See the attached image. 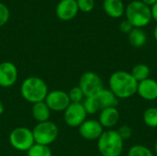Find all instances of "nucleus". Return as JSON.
Returning a JSON list of instances; mask_svg holds the SVG:
<instances>
[{
    "instance_id": "f257e3e1",
    "label": "nucleus",
    "mask_w": 157,
    "mask_h": 156,
    "mask_svg": "<svg viewBox=\"0 0 157 156\" xmlns=\"http://www.w3.org/2000/svg\"><path fill=\"white\" fill-rule=\"evenodd\" d=\"M109 89L118 99H127L137 94L138 82L127 71L114 72L109 79Z\"/></svg>"
},
{
    "instance_id": "f03ea898",
    "label": "nucleus",
    "mask_w": 157,
    "mask_h": 156,
    "mask_svg": "<svg viewBox=\"0 0 157 156\" xmlns=\"http://www.w3.org/2000/svg\"><path fill=\"white\" fill-rule=\"evenodd\" d=\"M49 93L46 82L38 76L31 75L25 78L20 86V94L27 102L35 104L44 101Z\"/></svg>"
},
{
    "instance_id": "7ed1b4c3",
    "label": "nucleus",
    "mask_w": 157,
    "mask_h": 156,
    "mask_svg": "<svg viewBox=\"0 0 157 156\" xmlns=\"http://www.w3.org/2000/svg\"><path fill=\"white\" fill-rule=\"evenodd\" d=\"M126 19L133 28L143 29L146 27L152 18L151 6L145 5L141 0H133L125 6Z\"/></svg>"
},
{
    "instance_id": "20e7f679",
    "label": "nucleus",
    "mask_w": 157,
    "mask_h": 156,
    "mask_svg": "<svg viewBox=\"0 0 157 156\" xmlns=\"http://www.w3.org/2000/svg\"><path fill=\"white\" fill-rule=\"evenodd\" d=\"M124 147V141L117 130L104 131L98 140V149L102 156H121Z\"/></svg>"
},
{
    "instance_id": "39448f33",
    "label": "nucleus",
    "mask_w": 157,
    "mask_h": 156,
    "mask_svg": "<svg viewBox=\"0 0 157 156\" xmlns=\"http://www.w3.org/2000/svg\"><path fill=\"white\" fill-rule=\"evenodd\" d=\"M8 140L12 148L18 152L27 153L35 144L32 130L24 126L13 129L9 133Z\"/></svg>"
},
{
    "instance_id": "423d86ee",
    "label": "nucleus",
    "mask_w": 157,
    "mask_h": 156,
    "mask_svg": "<svg viewBox=\"0 0 157 156\" xmlns=\"http://www.w3.org/2000/svg\"><path fill=\"white\" fill-rule=\"evenodd\" d=\"M35 143L49 146L59 136V128L53 121L48 120L37 123L32 130Z\"/></svg>"
},
{
    "instance_id": "0eeeda50",
    "label": "nucleus",
    "mask_w": 157,
    "mask_h": 156,
    "mask_svg": "<svg viewBox=\"0 0 157 156\" xmlns=\"http://www.w3.org/2000/svg\"><path fill=\"white\" fill-rule=\"evenodd\" d=\"M78 86L81 88L86 97H96L104 88L101 77L94 72L84 73L79 79Z\"/></svg>"
},
{
    "instance_id": "6e6552de",
    "label": "nucleus",
    "mask_w": 157,
    "mask_h": 156,
    "mask_svg": "<svg viewBox=\"0 0 157 156\" xmlns=\"http://www.w3.org/2000/svg\"><path fill=\"white\" fill-rule=\"evenodd\" d=\"M44 102L51 111L54 112H63L71 104L68 93L61 89L49 91Z\"/></svg>"
},
{
    "instance_id": "1a4fd4ad",
    "label": "nucleus",
    "mask_w": 157,
    "mask_h": 156,
    "mask_svg": "<svg viewBox=\"0 0 157 156\" xmlns=\"http://www.w3.org/2000/svg\"><path fill=\"white\" fill-rule=\"evenodd\" d=\"M86 112L82 103H71L63 111L64 122L71 128H79L86 120Z\"/></svg>"
},
{
    "instance_id": "9d476101",
    "label": "nucleus",
    "mask_w": 157,
    "mask_h": 156,
    "mask_svg": "<svg viewBox=\"0 0 157 156\" xmlns=\"http://www.w3.org/2000/svg\"><path fill=\"white\" fill-rule=\"evenodd\" d=\"M18 78V71L15 63L9 61L0 63V86L8 88L13 86Z\"/></svg>"
},
{
    "instance_id": "9b49d317",
    "label": "nucleus",
    "mask_w": 157,
    "mask_h": 156,
    "mask_svg": "<svg viewBox=\"0 0 157 156\" xmlns=\"http://www.w3.org/2000/svg\"><path fill=\"white\" fill-rule=\"evenodd\" d=\"M80 136L86 141H98L104 131L98 120H86L78 128Z\"/></svg>"
},
{
    "instance_id": "f8f14e48",
    "label": "nucleus",
    "mask_w": 157,
    "mask_h": 156,
    "mask_svg": "<svg viewBox=\"0 0 157 156\" xmlns=\"http://www.w3.org/2000/svg\"><path fill=\"white\" fill-rule=\"evenodd\" d=\"M79 9L76 0H61L55 9L56 16L63 21L72 20L77 15Z\"/></svg>"
},
{
    "instance_id": "ddd939ff",
    "label": "nucleus",
    "mask_w": 157,
    "mask_h": 156,
    "mask_svg": "<svg viewBox=\"0 0 157 156\" xmlns=\"http://www.w3.org/2000/svg\"><path fill=\"white\" fill-rule=\"evenodd\" d=\"M137 94L144 100L154 101L157 99V81L147 78L138 83Z\"/></svg>"
},
{
    "instance_id": "4468645a",
    "label": "nucleus",
    "mask_w": 157,
    "mask_h": 156,
    "mask_svg": "<svg viewBox=\"0 0 157 156\" xmlns=\"http://www.w3.org/2000/svg\"><path fill=\"white\" fill-rule=\"evenodd\" d=\"M120 111L117 108H107L100 110L98 121L104 129L111 130L120 120Z\"/></svg>"
},
{
    "instance_id": "2eb2a0df",
    "label": "nucleus",
    "mask_w": 157,
    "mask_h": 156,
    "mask_svg": "<svg viewBox=\"0 0 157 156\" xmlns=\"http://www.w3.org/2000/svg\"><path fill=\"white\" fill-rule=\"evenodd\" d=\"M103 9L109 17L113 18H119L125 13V6L122 0H104Z\"/></svg>"
},
{
    "instance_id": "dca6fc26",
    "label": "nucleus",
    "mask_w": 157,
    "mask_h": 156,
    "mask_svg": "<svg viewBox=\"0 0 157 156\" xmlns=\"http://www.w3.org/2000/svg\"><path fill=\"white\" fill-rule=\"evenodd\" d=\"M51 113H52L51 109L49 108V107L44 101L32 104L31 114L34 120L37 121L38 123L50 120Z\"/></svg>"
},
{
    "instance_id": "f3484780",
    "label": "nucleus",
    "mask_w": 157,
    "mask_h": 156,
    "mask_svg": "<svg viewBox=\"0 0 157 156\" xmlns=\"http://www.w3.org/2000/svg\"><path fill=\"white\" fill-rule=\"evenodd\" d=\"M99 106L100 110L107 108H117L119 99L116 97V96L107 88H103L97 96H96Z\"/></svg>"
},
{
    "instance_id": "a211bd4d",
    "label": "nucleus",
    "mask_w": 157,
    "mask_h": 156,
    "mask_svg": "<svg viewBox=\"0 0 157 156\" xmlns=\"http://www.w3.org/2000/svg\"><path fill=\"white\" fill-rule=\"evenodd\" d=\"M129 42L135 48L143 47L147 41V35L143 29L133 28L132 30L128 34Z\"/></svg>"
},
{
    "instance_id": "6ab92c4d",
    "label": "nucleus",
    "mask_w": 157,
    "mask_h": 156,
    "mask_svg": "<svg viewBox=\"0 0 157 156\" xmlns=\"http://www.w3.org/2000/svg\"><path fill=\"white\" fill-rule=\"evenodd\" d=\"M131 74L134 77V79L139 83L141 81H144V80L149 78L151 70L148 65H146L144 63H138L132 67Z\"/></svg>"
},
{
    "instance_id": "aec40b11",
    "label": "nucleus",
    "mask_w": 157,
    "mask_h": 156,
    "mask_svg": "<svg viewBox=\"0 0 157 156\" xmlns=\"http://www.w3.org/2000/svg\"><path fill=\"white\" fill-rule=\"evenodd\" d=\"M82 104L87 115H94L100 110V106L96 97H85Z\"/></svg>"
},
{
    "instance_id": "412c9836",
    "label": "nucleus",
    "mask_w": 157,
    "mask_h": 156,
    "mask_svg": "<svg viewBox=\"0 0 157 156\" xmlns=\"http://www.w3.org/2000/svg\"><path fill=\"white\" fill-rule=\"evenodd\" d=\"M143 119L145 125L148 126L149 128H153V129L157 128V108L155 107L148 108L144 112Z\"/></svg>"
},
{
    "instance_id": "4be33fe9",
    "label": "nucleus",
    "mask_w": 157,
    "mask_h": 156,
    "mask_svg": "<svg viewBox=\"0 0 157 156\" xmlns=\"http://www.w3.org/2000/svg\"><path fill=\"white\" fill-rule=\"evenodd\" d=\"M27 156H52V153L49 146L35 143L27 152Z\"/></svg>"
},
{
    "instance_id": "5701e85b",
    "label": "nucleus",
    "mask_w": 157,
    "mask_h": 156,
    "mask_svg": "<svg viewBox=\"0 0 157 156\" xmlns=\"http://www.w3.org/2000/svg\"><path fill=\"white\" fill-rule=\"evenodd\" d=\"M128 156H155L153 152L146 146L135 144L132 146L128 152Z\"/></svg>"
},
{
    "instance_id": "b1692460",
    "label": "nucleus",
    "mask_w": 157,
    "mask_h": 156,
    "mask_svg": "<svg viewBox=\"0 0 157 156\" xmlns=\"http://www.w3.org/2000/svg\"><path fill=\"white\" fill-rule=\"evenodd\" d=\"M67 93H68L71 103H82L86 97L83 91L81 90V88L78 86L72 87L69 90V92H67Z\"/></svg>"
},
{
    "instance_id": "393cba45",
    "label": "nucleus",
    "mask_w": 157,
    "mask_h": 156,
    "mask_svg": "<svg viewBox=\"0 0 157 156\" xmlns=\"http://www.w3.org/2000/svg\"><path fill=\"white\" fill-rule=\"evenodd\" d=\"M78 9L82 12H91L95 7V0H76Z\"/></svg>"
},
{
    "instance_id": "a878e982",
    "label": "nucleus",
    "mask_w": 157,
    "mask_h": 156,
    "mask_svg": "<svg viewBox=\"0 0 157 156\" xmlns=\"http://www.w3.org/2000/svg\"><path fill=\"white\" fill-rule=\"evenodd\" d=\"M9 17H10V12L8 7L5 4L0 2V27L7 23Z\"/></svg>"
},
{
    "instance_id": "bb28decb",
    "label": "nucleus",
    "mask_w": 157,
    "mask_h": 156,
    "mask_svg": "<svg viewBox=\"0 0 157 156\" xmlns=\"http://www.w3.org/2000/svg\"><path fill=\"white\" fill-rule=\"evenodd\" d=\"M117 131H118L119 135L121 136V138L123 141L129 140V139L132 137V129H131L129 126H127V125H122V126H121V127L117 130Z\"/></svg>"
},
{
    "instance_id": "cd10ccee",
    "label": "nucleus",
    "mask_w": 157,
    "mask_h": 156,
    "mask_svg": "<svg viewBox=\"0 0 157 156\" xmlns=\"http://www.w3.org/2000/svg\"><path fill=\"white\" fill-rule=\"evenodd\" d=\"M119 29H120V30H121L122 33L129 34V33L132 30L133 27L132 26V24H131L127 19H125V20H122V21L120 23Z\"/></svg>"
},
{
    "instance_id": "c85d7f7f",
    "label": "nucleus",
    "mask_w": 157,
    "mask_h": 156,
    "mask_svg": "<svg viewBox=\"0 0 157 156\" xmlns=\"http://www.w3.org/2000/svg\"><path fill=\"white\" fill-rule=\"evenodd\" d=\"M151 13H152V18L155 22H157V2L151 6Z\"/></svg>"
},
{
    "instance_id": "c756f323",
    "label": "nucleus",
    "mask_w": 157,
    "mask_h": 156,
    "mask_svg": "<svg viewBox=\"0 0 157 156\" xmlns=\"http://www.w3.org/2000/svg\"><path fill=\"white\" fill-rule=\"evenodd\" d=\"M143 3H144L145 5L149 6H152L154 4H155L157 2V0H141Z\"/></svg>"
},
{
    "instance_id": "7c9ffc66",
    "label": "nucleus",
    "mask_w": 157,
    "mask_h": 156,
    "mask_svg": "<svg viewBox=\"0 0 157 156\" xmlns=\"http://www.w3.org/2000/svg\"><path fill=\"white\" fill-rule=\"evenodd\" d=\"M4 111H5V106H4L3 102L0 100V116H2V115H3Z\"/></svg>"
},
{
    "instance_id": "2f4dec72",
    "label": "nucleus",
    "mask_w": 157,
    "mask_h": 156,
    "mask_svg": "<svg viewBox=\"0 0 157 156\" xmlns=\"http://www.w3.org/2000/svg\"><path fill=\"white\" fill-rule=\"evenodd\" d=\"M154 38H155V41H156V42H157V25H156V26H155V29H154Z\"/></svg>"
},
{
    "instance_id": "473e14b6",
    "label": "nucleus",
    "mask_w": 157,
    "mask_h": 156,
    "mask_svg": "<svg viewBox=\"0 0 157 156\" xmlns=\"http://www.w3.org/2000/svg\"><path fill=\"white\" fill-rule=\"evenodd\" d=\"M155 154H156L157 155V139L156 141H155Z\"/></svg>"
}]
</instances>
